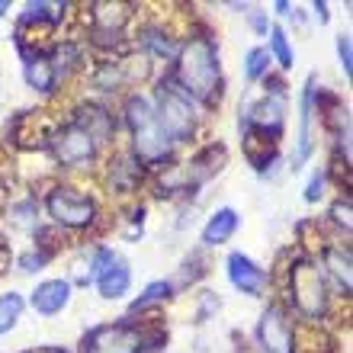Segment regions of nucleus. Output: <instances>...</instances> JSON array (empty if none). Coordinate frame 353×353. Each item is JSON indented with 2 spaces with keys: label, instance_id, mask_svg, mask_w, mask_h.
I'll return each mask as SVG.
<instances>
[{
  "label": "nucleus",
  "instance_id": "18",
  "mask_svg": "<svg viewBox=\"0 0 353 353\" xmlns=\"http://www.w3.org/2000/svg\"><path fill=\"white\" fill-rule=\"evenodd\" d=\"M68 302H71V283L68 279H46L29 296V305L36 308V315H42V318H52L58 312H65Z\"/></svg>",
  "mask_w": 353,
  "mask_h": 353
},
{
  "label": "nucleus",
  "instance_id": "14",
  "mask_svg": "<svg viewBox=\"0 0 353 353\" xmlns=\"http://www.w3.org/2000/svg\"><path fill=\"white\" fill-rule=\"evenodd\" d=\"M225 161H228L225 145H205V148H199L190 161H183V164H180V170H183L186 193H193V190H199L205 180H212V176L225 168Z\"/></svg>",
  "mask_w": 353,
  "mask_h": 353
},
{
  "label": "nucleus",
  "instance_id": "11",
  "mask_svg": "<svg viewBox=\"0 0 353 353\" xmlns=\"http://www.w3.org/2000/svg\"><path fill=\"white\" fill-rule=\"evenodd\" d=\"M84 283H93L103 299H122L132 286V270L125 257H119L112 248H97Z\"/></svg>",
  "mask_w": 353,
  "mask_h": 353
},
{
  "label": "nucleus",
  "instance_id": "23",
  "mask_svg": "<svg viewBox=\"0 0 353 353\" xmlns=\"http://www.w3.org/2000/svg\"><path fill=\"white\" fill-rule=\"evenodd\" d=\"M170 296H174V283H170V279H154V283H148L145 292L129 305V318L145 312V308H151V305H158V302H168Z\"/></svg>",
  "mask_w": 353,
  "mask_h": 353
},
{
  "label": "nucleus",
  "instance_id": "35",
  "mask_svg": "<svg viewBox=\"0 0 353 353\" xmlns=\"http://www.w3.org/2000/svg\"><path fill=\"white\" fill-rule=\"evenodd\" d=\"M42 353H68V350H58V347H46Z\"/></svg>",
  "mask_w": 353,
  "mask_h": 353
},
{
  "label": "nucleus",
  "instance_id": "6",
  "mask_svg": "<svg viewBox=\"0 0 353 353\" xmlns=\"http://www.w3.org/2000/svg\"><path fill=\"white\" fill-rule=\"evenodd\" d=\"M42 205H46V212H48L52 222L61 225V228H71V232L93 228L97 219H100V205H97V199H93L90 193H84V190L71 186V183L48 186Z\"/></svg>",
  "mask_w": 353,
  "mask_h": 353
},
{
  "label": "nucleus",
  "instance_id": "7",
  "mask_svg": "<svg viewBox=\"0 0 353 353\" xmlns=\"http://www.w3.org/2000/svg\"><path fill=\"white\" fill-rule=\"evenodd\" d=\"M46 148H48V154L55 158V164H61V168H68V170H87V168H93V161L100 158V145H97L90 132H87L84 125H77L71 116L48 132Z\"/></svg>",
  "mask_w": 353,
  "mask_h": 353
},
{
  "label": "nucleus",
  "instance_id": "33",
  "mask_svg": "<svg viewBox=\"0 0 353 353\" xmlns=\"http://www.w3.org/2000/svg\"><path fill=\"white\" fill-rule=\"evenodd\" d=\"M312 10H315L318 23H327V19H331V13H327V3H325V0H315V3H312Z\"/></svg>",
  "mask_w": 353,
  "mask_h": 353
},
{
  "label": "nucleus",
  "instance_id": "15",
  "mask_svg": "<svg viewBox=\"0 0 353 353\" xmlns=\"http://www.w3.org/2000/svg\"><path fill=\"white\" fill-rule=\"evenodd\" d=\"M315 77H308L305 87H302V97H299V135H296V154H292V168H302L312 151H315V135H312V122H315Z\"/></svg>",
  "mask_w": 353,
  "mask_h": 353
},
{
  "label": "nucleus",
  "instance_id": "20",
  "mask_svg": "<svg viewBox=\"0 0 353 353\" xmlns=\"http://www.w3.org/2000/svg\"><path fill=\"white\" fill-rule=\"evenodd\" d=\"M238 225H241V219H238V212H234L232 205L215 209V212L209 215L205 228H203V244L205 248H219V244L232 241L234 232H238Z\"/></svg>",
  "mask_w": 353,
  "mask_h": 353
},
{
  "label": "nucleus",
  "instance_id": "27",
  "mask_svg": "<svg viewBox=\"0 0 353 353\" xmlns=\"http://www.w3.org/2000/svg\"><path fill=\"white\" fill-rule=\"evenodd\" d=\"M55 257V251H48V248H42V244H36L32 251H26L23 257L17 261V267L23 270V273H39V270H46V263Z\"/></svg>",
  "mask_w": 353,
  "mask_h": 353
},
{
  "label": "nucleus",
  "instance_id": "13",
  "mask_svg": "<svg viewBox=\"0 0 353 353\" xmlns=\"http://www.w3.org/2000/svg\"><path fill=\"white\" fill-rule=\"evenodd\" d=\"M225 273H228V283H232L238 292H244V296H251V299H261L270 286L267 270L241 251H232L225 257Z\"/></svg>",
  "mask_w": 353,
  "mask_h": 353
},
{
  "label": "nucleus",
  "instance_id": "31",
  "mask_svg": "<svg viewBox=\"0 0 353 353\" xmlns=\"http://www.w3.org/2000/svg\"><path fill=\"white\" fill-rule=\"evenodd\" d=\"M248 19H251V26L257 36H270V29H273V23H270V17L263 13V10H251L248 13Z\"/></svg>",
  "mask_w": 353,
  "mask_h": 353
},
{
  "label": "nucleus",
  "instance_id": "30",
  "mask_svg": "<svg viewBox=\"0 0 353 353\" xmlns=\"http://www.w3.org/2000/svg\"><path fill=\"white\" fill-rule=\"evenodd\" d=\"M325 183H327V170H315L312 180H308V190H305V199L308 203H318L325 196Z\"/></svg>",
  "mask_w": 353,
  "mask_h": 353
},
{
  "label": "nucleus",
  "instance_id": "34",
  "mask_svg": "<svg viewBox=\"0 0 353 353\" xmlns=\"http://www.w3.org/2000/svg\"><path fill=\"white\" fill-rule=\"evenodd\" d=\"M292 10H296L292 3H286V0H276V13H279V17H292Z\"/></svg>",
  "mask_w": 353,
  "mask_h": 353
},
{
  "label": "nucleus",
  "instance_id": "10",
  "mask_svg": "<svg viewBox=\"0 0 353 353\" xmlns=\"http://www.w3.org/2000/svg\"><path fill=\"white\" fill-rule=\"evenodd\" d=\"M283 122H286V84H283V81H270V87H263L261 100L244 106L241 129H257L279 141Z\"/></svg>",
  "mask_w": 353,
  "mask_h": 353
},
{
  "label": "nucleus",
  "instance_id": "12",
  "mask_svg": "<svg viewBox=\"0 0 353 353\" xmlns=\"http://www.w3.org/2000/svg\"><path fill=\"white\" fill-rule=\"evenodd\" d=\"M254 334H257V344L263 353H296V325H292L289 308L279 302L263 308Z\"/></svg>",
  "mask_w": 353,
  "mask_h": 353
},
{
  "label": "nucleus",
  "instance_id": "17",
  "mask_svg": "<svg viewBox=\"0 0 353 353\" xmlns=\"http://www.w3.org/2000/svg\"><path fill=\"white\" fill-rule=\"evenodd\" d=\"M71 119H74L77 125H84L97 145H106V141L116 139V116H112L106 106H100V103H81V106L71 112Z\"/></svg>",
  "mask_w": 353,
  "mask_h": 353
},
{
  "label": "nucleus",
  "instance_id": "19",
  "mask_svg": "<svg viewBox=\"0 0 353 353\" xmlns=\"http://www.w3.org/2000/svg\"><path fill=\"white\" fill-rule=\"evenodd\" d=\"M318 254H321V273H327V276L337 283V289H341L344 296H350V289H353L350 248H344V244H325Z\"/></svg>",
  "mask_w": 353,
  "mask_h": 353
},
{
  "label": "nucleus",
  "instance_id": "24",
  "mask_svg": "<svg viewBox=\"0 0 353 353\" xmlns=\"http://www.w3.org/2000/svg\"><path fill=\"white\" fill-rule=\"evenodd\" d=\"M270 58L276 61L283 71H289V68L296 65V52H292V46H289V32L283 26H273L270 29Z\"/></svg>",
  "mask_w": 353,
  "mask_h": 353
},
{
  "label": "nucleus",
  "instance_id": "32",
  "mask_svg": "<svg viewBox=\"0 0 353 353\" xmlns=\"http://www.w3.org/2000/svg\"><path fill=\"white\" fill-rule=\"evenodd\" d=\"M209 312H219V296H212V292H205V296H203V308L196 312V318H199V321H205V315H209Z\"/></svg>",
  "mask_w": 353,
  "mask_h": 353
},
{
  "label": "nucleus",
  "instance_id": "4",
  "mask_svg": "<svg viewBox=\"0 0 353 353\" xmlns=\"http://www.w3.org/2000/svg\"><path fill=\"white\" fill-rule=\"evenodd\" d=\"M286 292H289V315L296 312L305 318V325H321L331 312V289L327 276L321 273L312 257H296L286 267Z\"/></svg>",
  "mask_w": 353,
  "mask_h": 353
},
{
  "label": "nucleus",
  "instance_id": "36",
  "mask_svg": "<svg viewBox=\"0 0 353 353\" xmlns=\"http://www.w3.org/2000/svg\"><path fill=\"white\" fill-rule=\"evenodd\" d=\"M7 7H10L7 0H0V17H3V13H7Z\"/></svg>",
  "mask_w": 353,
  "mask_h": 353
},
{
  "label": "nucleus",
  "instance_id": "5",
  "mask_svg": "<svg viewBox=\"0 0 353 353\" xmlns=\"http://www.w3.org/2000/svg\"><path fill=\"white\" fill-rule=\"evenodd\" d=\"M151 103H154V116H158L161 129H164V135H168L174 145H183V141H190L196 135V129H199L196 103L190 100L186 93L176 90L170 77L158 84Z\"/></svg>",
  "mask_w": 353,
  "mask_h": 353
},
{
  "label": "nucleus",
  "instance_id": "9",
  "mask_svg": "<svg viewBox=\"0 0 353 353\" xmlns=\"http://www.w3.org/2000/svg\"><path fill=\"white\" fill-rule=\"evenodd\" d=\"M135 17V7L132 3H110V0H97L87 10V19H90V42L97 48H112L122 46V39L129 32V23Z\"/></svg>",
  "mask_w": 353,
  "mask_h": 353
},
{
  "label": "nucleus",
  "instance_id": "2",
  "mask_svg": "<svg viewBox=\"0 0 353 353\" xmlns=\"http://www.w3.org/2000/svg\"><path fill=\"white\" fill-rule=\"evenodd\" d=\"M122 122L129 129V154L139 161L145 170H161L174 164V141L164 135L158 116H154V103L151 97L129 93L122 103Z\"/></svg>",
  "mask_w": 353,
  "mask_h": 353
},
{
  "label": "nucleus",
  "instance_id": "21",
  "mask_svg": "<svg viewBox=\"0 0 353 353\" xmlns=\"http://www.w3.org/2000/svg\"><path fill=\"white\" fill-rule=\"evenodd\" d=\"M244 132V158L254 170H267V164L276 161V139H270L257 129H241Z\"/></svg>",
  "mask_w": 353,
  "mask_h": 353
},
{
  "label": "nucleus",
  "instance_id": "1",
  "mask_svg": "<svg viewBox=\"0 0 353 353\" xmlns=\"http://www.w3.org/2000/svg\"><path fill=\"white\" fill-rule=\"evenodd\" d=\"M174 87L186 93L199 106H215L222 100V61H219V42L209 32H196L186 42H180V52L174 58Z\"/></svg>",
  "mask_w": 353,
  "mask_h": 353
},
{
  "label": "nucleus",
  "instance_id": "29",
  "mask_svg": "<svg viewBox=\"0 0 353 353\" xmlns=\"http://www.w3.org/2000/svg\"><path fill=\"white\" fill-rule=\"evenodd\" d=\"M337 58H341V68H344V77H353V42L347 32L337 36Z\"/></svg>",
  "mask_w": 353,
  "mask_h": 353
},
{
  "label": "nucleus",
  "instance_id": "8",
  "mask_svg": "<svg viewBox=\"0 0 353 353\" xmlns=\"http://www.w3.org/2000/svg\"><path fill=\"white\" fill-rule=\"evenodd\" d=\"M151 74V58L145 52H129V55L103 58L97 71L90 74V84L100 93H119L125 87L141 84Z\"/></svg>",
  "mask_w": 353,
  "mask_h": 353
},
{
  "label": "nucleus",
  "instance_id": "28",
  "mask_svg": "<svg viewBox=\"0 0 353 353\" xmlns=\"http://www.w3.org/2000/svg\"><path fill=\"white\" fill-rule=\"evenodd\" d=\"M331 222H334L344 234H350V228H353V222H350V196H344V199H337V203L331 205Z\"/></svg>",
  "mask_w": 353,
  "mask_h": 353
},
{
  "label": "nucleus",
  "instance_id": "25",
  "mask_svg": "<svg viewBox=\"0 0 353 353\" xmlns=\"http://www.w3.org/2000/svg\"><path fill=\"white\" fill-rule=\"evenodd\" d=\"M270 52L263 46H254L248 48V55H244V77L251 81V84H257V81H267L270 77Z\"/></svg>",
  "mask_w": 353,
  "mask_h": 353
},
{
  "label": "nucleus",
  "instance_id": "16",
  "mask_svg": "<svg viewBox=\"0 0 353 353\" xmlns=\"http://www.w3.org/2000/svg\"><path fill=\"white\" fill-rule=\"evenodd\" d=\"M145 180V168L132 158L129 151H119L106 161V183L112 193H135Z\"/></svg>",
  "mask_w": 353,
  "mask_h": 353
},
{
  "label": "nucleus",
  "instance_id": "22",
  "mask_svg": "<svg viewBox=\"0 0 353 353\" xmlns=\"http://www.w3.org/2000/svg\"><path fill=\"white\" fill-rule=\"evenodd\" d=\"M23 77L26 84L39 93H55L58 90V81H55V71H52V61H48V52L46 55H32L23 61Z\"/></svg>",
  "mask_w": 353,
  "mask_h": 353
},
{
  "label": "nucleus",
  "instance_id": "3",
  "mask_svg": "<svg viewBox=\"0 0 353 353\" xmlns=\"http://www.w3.org/2000/svg\"><path fill=\"white\" fill-rule=\"evenodd\" d=\"M164 344L161 325L151 321H135V318H119L106 325L90 327L81 337V353H154Z\"/></svg>",
  "mask_w": 353,
  "mask_h": 353
},
{
  "label": "nucleus",
  "instance_id": "26",
  "mask_svg": "<svg viewBox=\"0 0 353 353\" xmlns=\"http://www.w3.org/2000/svg\"><path fill=\"white\" fill-rule=\"evenodd\" d=\"M23 296L19 292H3L0 296V334H7V331H13L19 321V315H23Z\"/></svg>",
  "mask_w": 353,
  "mask_h": 353
}]
</instances>
